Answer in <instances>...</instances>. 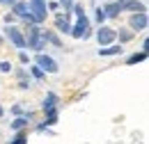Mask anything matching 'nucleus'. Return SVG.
Wrapping results in <instances>:
<instances>
[{"label":"nucleus","mask_w":149,"mask_h":144,"mask_svg":"<svg viewBox=\"0 0 149 144\" xmlns=\"http://www.w3.org/2000/svg\"><path fill=\"white\" fill-rule=\"evenodd\" d=\"M25 46L28 48H32V51H41L44 48V44H46V39H44V32L39 30L37 25H28V32H25Z\"/></svg>","instance_id":"f257e3e1"},{"label":"nucleus","mask_w":149,"mask_h":144,"mask_svg":"<svg viewBox=\"0 0 149 144\" xmlns=\"http://www.w3.org/2000/svg\"><path fill=\"white\" fill-rule=\"evenodd\" d=\"M46 2L44 0H30V5H28V14L35 18V23H41V21H46Z\"/></svg>","instance_id":"f03ea898"},{"label":"nucleus","mask_w":149,"mask_h":144,"mask_svg":"<svg viewBox=\"0 0 149 144\" xmlns=\"http://www.w3.org/2000/svg\"><path fill=\"white\" fill-rule=\"evenodd\" d=\"M71 35H74L76 39H85V37L90 35V18H87V16H80V18H78L76 25L71 28Z\"/></svg>","instance_id":"7ed1b4c3"},{"label":"nucleus","mask_w":149,"mask_h":144,"mask_svg":"<svg viewBox=\"0 0 149 144\" xmlns=\"http://www.w3.org/2000/svg\"><path fill=\"white\" fill-rule=\"evenodd\" d=\"M5 32H7V39L19 48V51H23L25 48V39H23V35H21L19 28H14V25H9V28H5Z\"/></svg>","instance_id":"20e7f679"},{"label":"nucleus","mask_w":149,"mask_h":144,"mask_svg":"<svg viewBox=\"0 0 149 144\" xmlns=\"http://www.w3.org/2000/svg\"><path fill=\"white\" fill-rule=\"evenodd\" d=\"M37 66H39V71H46V73L57 71V62L48 55H37Z\"/></svg>","instance_id":"39448f33"},{"label":"nucleus","mask_w":149,"mask_h":144,"mask_svg":"<svg viewBox=\"0 0 149 144\" xmlns=\"http://www.w3.org/2000/svg\"><path fill=\"white\" fill-rule=\"evenodd\" d=\"M96 39H99V46H110L112 41L117 39V32H115V30H110V28H99Z\"/></svg>","instance_id":"423d86ee"},{"label":"nucleus","mask_w":149,"mask_h":144,"mask_svg":"<svg viewBox=\"0 0 149 144\" xmlns=\"http://www.w3.org/2000/svg\"><path fill=\"white\" fill-rule=\"evenodd\" d=\"M117 7H119V12L122 9H131V12H135V14H145V5L142 2H138V0H119L117 2Z\"/></svg>","instance_id":"0eeeda50"},{"label":"nucleus","mask_w":149,"mask_h":144,"mask_svg":"<svg viewBox=\"0 0 149 144\" xmlns=\"http://www.w3.org/2000/svg\"><path fill=\"white\" fill-rule=\"evenodd\" d=\"M129 25L133 30H145L147 28V14H133L129 21Z\"/></svg>","instance_id":"6e6552de"},{"label":"nucleus","mask_w":149,"mask_h":144,"mask_svg":"<svg viewBox=\"0 0 149 144\" xmlns=\"http://www.w3.org/2000/svg\"><path fill=\"white\" fill-rule=\"evenodd\" d=\"M55 28L60 30V32H71V25H69L67 16H57L55 18Z\"/></svg>","instance_id":"1a4fd4ad"},{"label":"nucleus","mask_w":149,"mask_h":144,"mask_svg":"<svg viewBox=\"0 0 149 144\" xmlns=\"http://www.w3.org/2000/svg\"><path fill=\"white\" fill-rule=\"evenodd\" d=\"M55 103H57V96L53 91H48L46 98H44V110H46V112H48V110H55Z\"/></svg>","instance_id":"9d476101"},{"label":"nucleus","mask_w":149,"mask_h":144,"mask_svg":"<svg viewBox=\"0 0 149 144\" xmlns=\"http://www.w3.org/2000/svg\"><path fill=\"white\" fill-rule=\"evenodd\" d=\"M103 14H106V18H115L117 14H119V7H117V2H108V5L103 7Z\"/></svg>","instance_id":"9b49d317"},{"label":"nucleus","mask_w":149,"mask_h":144,"mask_svg":"<svg viewBox=\"0 0 149 144\" xmlns=\"http://www.w3.org/2000/svg\"><path fill=\"white\" fill-rule=\"evenodd\" d=\"M28 117H32V112H30ZM28 117H19V119H14V121H12V128H14V130H21V128H25V126H28V121H30Z\"/></svg>","instance_id":"f8f14e48"},{"label":"nucleus","mask_w":149,"mask_h":144,"mask_svg":"<svg viewBox=\"0 0 149 144\" xmlns=\"http://www.w3.org/2000/svg\"><path fill=\"white\" fill-rule=\"evenodd\" d=\"M14 14H16V16H28V5H25V2H14Z\"/></svg>","instance_id":"ddd939ff"},{"label":"nucleus","mask_w":149,"mask_h":144,"mask_svg":"<svg viewBox=\"0 0 149 144\" xmlns=\"http://www.w3.org/2000/svg\"><path fill=\"white\" fill-rule=\"evenodd\" d=\"M145 60H147V53H133L126 60V64H138V62H145Z\"/></svg>","instance_id":"4468645a"},{"label":"nucleus","mask_w":149,"mask_h":144,"mask_svg":"<svg viewBox=\"0 0 149 144\" xmlns=\"http://www.w3.org/2000/svg\"><path fill=\"white\" fill-rule=\"evenodd\" d=\"M44 39H46V41H51V44H53V46H57V48H62V41H60L53 32H44Z\"/></svg>","instance_id":"2eb2a0df"},{"label":"nucleus","mask_w":149,"mask_h":144,"mask_svg":"<svg viewBox=\"0 0 149 144\" xmlns=\"http://www.w3.org/2000/svg\"><path fill=\"white\" fill-rule=\"evenodd\" d=\"M122 53V46H110V48H101L99 51V55H117Z\"/></svg>","instance_id":"dca6fc26"},{"label":"nucleus","mask_w":149,"mask_h":144,"mask_svg":"<svg viewBox=\"0 0 149 144\" xmlns=\"http://www.w3.org/2000/svg\"><path fill=\"white\" fill-rule=\"evenodd\" d=\"M131 37H133V35H131L129 30H119V41H129Z\"/></svg>","instance_id":"f3484780"},{"label":"nucleus","mask_w":149,"mask_h":144,"mask_svg":"<svg viewBox=\"0 0 149 144\" xmlns=\"http://www.w3.org/2000/svg\"><path fill=\"white\" fill-rule=\"evenodd\" d=\"M74 14H76L78 18H80V16H85V12H83V7H80V5H74Z\"/></svg>","instance_id":"a211bd4d"},{"label":"nucleus","mask_w":149,"mask_h":144,"mask_svg":"<svg viewBox=\"0 0 149 144\" xmlns=\"http://www.w3.org/2000/svg\"><path fill=\"white\" fill-rule=\"evenodd\" d=\"M0 71H12V64H9V62H0Z\"/></svg>","instance_id":"6ab92c4d"},{"label":"nucleus","mask_w":149,"mask_h":144,"mask_svg":"<svg viewBox=\"0 0 149 144\" xmlns=\"http://www.w3.org/2000/svg\"><path fill=\"white\" fill-rule=\"evenodd\" d=\"M96 21H99V23H103V21H106V14H103V9H96Z\"/></svg>","instance_id":"aec40b11"},{"label":"nucleus","mask_w":149,"mask_h":144,"mask_svg":"<svg viewBox=\"0 0 149 144\" xmlns=\"http://www.w3.org/2000/svg\"><path fill=\"white\" fill-rule=\"evenodd\" d=\"M25 142H28V137H23V135H19V137H16V140H14L12 144H25Z\"/></svg>","instance_id":"412c9836"},{"label":"nucleus","mask_w":149,"mask_h":144,"mask_svg":"<svg viewBox=\"0 0 149 144\" xmlns=\"http://www.w3.org/2000/svg\"><path fill=\"white\" fill-rule=\"evenodd\" d=\"M62 5H64V9H69L71 7V0H62Z\"/></svg>","instance_id":"4be33fe9"},{"label":"nucleus","mask_w":149,"mask_h":144,"mask_svg":"<svg viewBox=\"0 0 149 144\" xmlns=\"http://www.w3.org/2000/svg\"><path fill=\"white\" fill-rule=\"evenodd\" d=\"M0 2H5V5H14V2H19V0H0Z\"/></svg>","instance_id":"5701e85b"},{"label":"nucleus","mask_w":149,"mask_h":144,"mask_svg":"<svg viewBox=\"0 0 149 144\" xmlns=\"http://www.w3.org/2000/svg\"><path fill=\"white\" fill-rule=\"evenodd\" d=\"M0 117H2V105H0Z\"/></svg>","instance_id":"b1692460"},{"label":"nucleus","mask_w":149,"mask_h":144,"mask_svg":"<svg viewBox=\"0 0 149 144\" xmlns=\"http://www.w3.org/2000/svg\"><path fill=\"white\" fill-rule=\"evenodd\" d=\"M0 44H2V37H0Z\"/></svg>","instance_id":"393cba45"}]
</instances>
